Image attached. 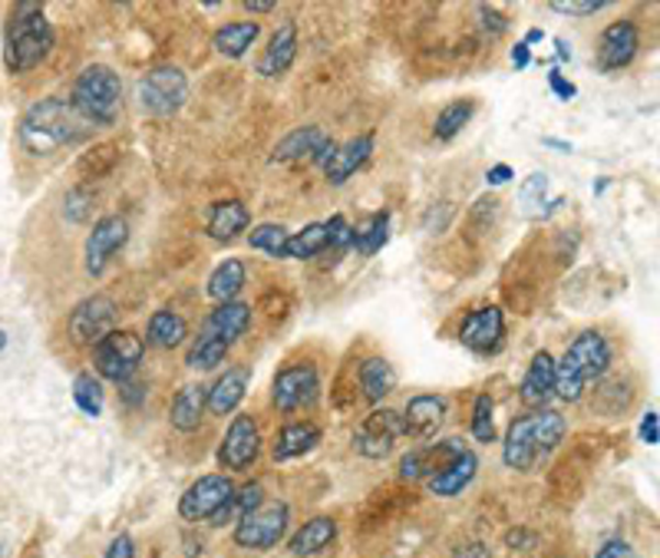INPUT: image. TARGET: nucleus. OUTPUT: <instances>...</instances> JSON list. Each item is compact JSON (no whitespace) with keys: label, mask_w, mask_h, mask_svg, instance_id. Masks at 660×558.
<instances>
[{"label":"nucleus","mask_w":660,"mask_h":558,"mask_svg":"<svg viewBox=\"0 0 660 558\" xmlns=\"http://www.w3.org/2000/svg\"><path fill=\"white\" fill-rule=\"evenodd\" d=\"M466 453V443L462 439H439V443H423L416 449H410L403 459H400V479H410V482H429L433 476H439L449 462H456L459 456Z\"/></svg>","instance_id":"4468645a"},{"label":"nucleus","mask_w":660,"mask_h":558,"mask_svg":"<svg viewBox=\"0 0 660 558\" xmlns=\"http://www.w3.org/2000/svg\"><path fill=\"white\" fill-rule=\"evenodd\" d=\"M640 439L647 446H657L660 443V420H657V410H647L644 420H640Z\"/></svg>","instance_id":"09e8293b"},{"label":"nucleus","mask_w":660,"mask_h":558,"mask_svg":"<svg viewBox=\"0 0 660 558\" xmlns=\"http://www.w3.org/2000/svg\"><path fill=\"white\" fill-rule=\"evenodd\" d=\"M90 192H83V189H74V192H67V199H64V212H67V219L70 222H83L87 215H90Z\"/></svg>","instance_id":"a18cd8bd"},{"label":"nucleus","mask_w":660,"mask_h":558,"mask_svg":"<svg viewBox=\"0 0 660 558\" xmlns=\"http://www.w3.org/2000/svg\"><path fill=\"white\" fill-rule=\"evenodd\" d=\"M70 327V337L77 344H87V347H97L107 334L116 331V301L107 298V294H93L87 301H80L67 321Z\"/></svg>","instance_id":"f8f14e48"},{"label":"nucleus","mask_w":660,"mask_h":558,"mask_svg":"<svg viewBox=\"0 0 660 558\" xmlns=\"http://www.w3.org/2000/svg\"><path fill=\"white\" fill-rule=\"evenodd\" d=\"M564 433H568V423L558 410H535V413L515 416L505 433L502 462L508 469L532 472L558 449Z\"/></svg>","instance_id":"f03ea898"},{"label":"nucleus","mask_w":660,"mask_h":558,"mask_svg":"<svg viewBox=\"0 0 660 558\" xmlns=\"http://www.w3.org/2000/svg\"><path fill=\"white\" fill-rule=\"evenodd\" d=\"M116 163H120V146L116 143H97L90 153L80 156L77 169L87 182H93V179H107L116 169Z\"/></svg>","instance_id":"4c0bfd02"},{"label":"nucleus","mask_w":660,"mask_h":558,"mask_svg":"<svg viewBox=\"0 0 660 558\" xmlns=\"http://www.w3.org/2000/svg\"><path fill=\"white\" fill-rule=\"evenodd\" d=\"M248 327H251V308H248L245 301H225V304H219V308L209 314V321H205V334L225 341L228 347H232Z\"/></svg>","instance_id":"b1692460"},{"label":"nucleus","mask_w":660,"mask_h":558,"mask_svg":"<svg viewBox=\"0 0 660 558\" xmlns=\"http://www.w3.org/2000/svg\"><path fill=\"white\" fill-rule=\"evenodd\" d=\"M245 281H248V268H245V261H238V258H225V261L209 275V298L219 301V304L235 301V298L242 294Z\"/></svg>","instance_id":"473e14b6"},{"label":"nucleus","mask_w":660,"mask_h":558,"mask_svg":"<svg viewBox=\"0 0 660 558\" xmlns=\"http://www.w3.org/2000/svg\"><path fill=\"white\" fill-rule=\"evenodd\" d=\"M334 538H337V522H334L331 515H317V518L304 522V525L291 535L288 548H291V555L307 558V555L324 551Z\"/></svg>","instance_id":"cd10ccee"},{"label":"nucleus","mask_w":660,"mask_h":558,"mask_svg":"<svg viewBox=\"0 0 660 558\" xmlns=\"http://www.w3.org/2000/svg\"><path fill=\"white\" fill-rule=\"evenodd\" d=\"M126 238H130L126 219H120V215H103V219L93 225V232L87 235V252H83L87 271H90L93 278H100V275L107 271L110 258L126 245Z\"/></svg>","instance_id":"dca6fc26"},{"label":"nucleus","mask_w":660,"mask_h":558,"mask_svg":"<svg viewBox=\"0 0 660 558\" xmlns=\"http://www.w3.org/2000/svg\"><path fill=\"white\" fill-rule=\"evenodd\" d=\"M611 367V347L604 334L584 331L571 341L564 357L555 364V397L564 403H574L584 397L588 383L601 380Z\"/></svg>","instance_id":"7ed1b4c3"},{"label":"nucleus","mask_w":660,"mask_h":558,"mask_svg":"<svg viewBox=\"0 0 660 558\" xmlns=\"http://www.w3.org/2000/svg\"><path fill=\"white\" fill-rule=\"evenodd\" d=\"M248 14H271L275 11V4H271V0H245V4H242Z\"/></svg>","instance_id":"5fc2aeb1"},{"label":"nucleus","mask_w":660,"mask_h":558,"mask_svg":"<svg viewBox=\"0 0 660 558\" xmlns=\"http://www.w3.org/2000/svg\"><path fill=\"white\" fill-rule=\"evenodd\" d=\"M548 87H551V93H555L561 103H568V100H574V97H578V87H574L571 80H564L558 67H551V74H548Z\"/></svg>","instance_id":"49530a36"},{"label":"nucleus","mask_w":660,"mask_h":558,"mask_svg":"<svg viewBox=\"0 0 660 558\" xmlns=\"http://www.w3.org/2000/svg\"><path fill=\"white\" fill-rule=\"evenodd\" d=\"M143 354H146V344H143L139 334H133V331H113V334H107L93 347V367H97V373L103 380L130 383L133 373L143 364Z\"/></svg>","instance_id":"423d86ee"},{"label":"nucleus","mask_w":660,"mask_h":558,"mask_svg":"<svg viewBox=\"0 0 660 558\" xmlns=\"http://www.w3.org/2000/svg\"><path fill=\"white\" fill-rule=\"evenodd\" d=\"M327 140V133L321 130V126H301V130H294V133H288L278 146H275V153H271V159L275 163H294V159H314V153L321 149V143Z\"/></svg>","instance_id":"2f4dec72"},{"label":"nucleus","mask_w":660,"mask_h":558,"mask_svg":"<svg viewBox=\"0 0 660 558\" xmlns=\"http://www.w3.org/2000/svg\"><path fill=\"white\" fill-rule=\"evenodd\" d=\"M545 146H551V149H561V153H571V143H561V140H545Z\"/></svg>","instance_id":"13d9d810"},{"label":"nucleus","mask_w":660,"mask_h":558,"mask_svg":"<svg viewBox=\"0 0 660 558\" xmlns=\"http://www.w3.org/2000/svg\"><path fill=\"white\" fill-rule=\"evenodd\" d=\"M594 558H640L627 542H620V538H614V542H604L601 548H597V555Z\"/></svg>","instance_id":"8fccbe9b"},{"label":"nucleus","mask_w":660,"mask_h":558,"mask_svg":"<svg viewBox=\"0 0 660 558\" xmlns=\"http://www.w3.org/2000/svg\"><path fill=\"white\" fill-rule=\"evenodd\" d=\"M548 8L555 14H568V18H591L607 8V0H551Z\"/></svg>","instance_id":"c03bdc74"},{"label":"nucleus","mask_w":660,"mask_h":558,"mask_svg":"<svg viewBox=\"0 0 660 558\" xmlns=\"http://www.w3.org/2000/svg\"><path fill=\"white\" fill-rule=\"evenodd\" d=\"M288 502H261L258 509H251L248 515H242L235 522V545L251 548V551H268L275 548L284 532H288Z\"/></svg>","instance_id":"6e6552de"},{"label":"nucleus","mask_w":660,"mask_h":558,"mask_svg":"<svg viewBox=\"0 0 660 558\" xmlns=\"http://www.w3.org/2000/svg\"><path fill=\"white\" fill-rule=\"evenodd\" d=\"M508 57H512V67H515V70H528V67H532V47H525L522 41L512 47Z\"/></svg>","instance_id":"864d4df0"},{"label":"nucleus","mask_w":660,"mask_h":558,"mask_svg":"<svg viewBox=\"0 0 660 558\" xmlns=\"http://www.w3.org/2000/svg\"><path fill=\"white\" fill-rule=\"evenodd\" d=\"M472 116H476V100H456V103L443 107V113L436 116L433 136H436L439 143H449V140H456V136L469 126Z\"/></svg>","instance_id":"f704fd0d"},{"label":"nucleus","mask_w":660,"mask_h":558,"mask_svg":"<svg viewBox=\"0 0 660 558\" xmlns=\"http://www.w3.org/2000/svg\"><path fill=\"white\" fill-rule=\"evenodd\" d=\"M228 344L225 341H219V337H212V334H199L195 337V344L189 347V354H186V367L189 370H215L219 364H225V357H228Z\"/></svg>","instance_id":"c9c22d12"},{"label":"nucleus","mask_w":660,"mask_h":558,"mask_svg":"<svg viewBox=\"0 0 660 558\" xmlns=\"http://www.w3.org/2000/svg\"><path fill=\"white\" fill-rule=\"evenodd\" d=\"M640 47V34L630 21H614L611 27H604V34L597 37V51H594V64L601 74H617L624 70Z\"/></svg>","instance_id":"2eb2a0df"},{"label":"nucleus","mask_w":660,"mask_h":558,"mask_svg":"<svg viewBox=\"0 0 660 558\" xmlns=\"http://www.w3.org/2000/svg\"><path fill=\"white\" fill-rule=\"evenodd\" d=\"M8 347V334H4V327H0V350Z\"/></svg>","instance_id":"bf43d9fd"},{"label":"nucleus","mask_w":660,"mask_h":558,"mask_svg":"<svg viewBox=\"0 0 660 558\" xmlns=\"http://www.w3.org/2000/svg\"><path fill=\"white\" fill-rule=\"evenodd\" d=\"M136 100L149 116H172L189 100V80L179 67H156L136 83Z\"/></svg>","instance_id":"0eeeda50"},{"label":"nucleus","mask_w":660,"mask_h":558,"mask_svg":"<svg viewBox=\"0 0 660 558\" xmlns=\"http://www.w3.org/2000/svg\"><path fill=\"white\" fill-rule=\"evenodd\" d=\"M508 179H515V169H512V166H505V163H499V166H492V169L485 172V186H492V189L505 186Z\"/></svg>","instance_id":"603ef678"},{"label":"nucleus","mask_w":660,"mask_h":558,"mask_svg":"<svg viewBox=\"0 0 660 558\" xmlns=\"http://www.w3.org/2000/svg\"><path fill=\"white\" fill-rule=\"evenodd\" d=\"M288 228L284 225H258V228H251V235H248V245L255 248V252H265V255H271V258H281V252H284V242H288Z\"/></svg>","instance_id":"ea45409f"},{"label":"nucleus","mask_w":660,"mask_h":558,"mask_svg":"<svg viewBox=\"0 0 660 558\" xmlns=\"http://www.w3.org/2000/svg\"><path fill=\"white\" fill-rule=\"evenodd\" d=\"M258 456H261V429L251 413H238L228 423L225 439L219 446V466L232 472H248L258 462Z\"/></svg>","instance_id":"9b49d317"},{"label":"nucleus","mask_w":660,"mask_h":558,"mask_svg":"<svg viewBox=\"0 0 660 558\" xmlns=\"http://www.w3.org/2000/svg\"><path fill=\"white\" fill-rule=\"evenodd\" d=\"M476 469H479V459H476V453L472 449H466L456 462H449L439 476H433L426 486H429V492L433 495H459L472 479H476Z\"/></svg>","instance_id":"c756f323"},{"label":"nucleus","mask_w":660,"mask_h":558,"mask_svg":"<svg viewBox=\"0 0 660 558\" xmlns=\"http://www.w3.org/2000/svg\"><path fill=\"white\" fill-rule=\"evenodd\" d=\"M258 34H261V24H258V21H238V24H225V27H219V31H215V37H212V47H215L222 57H228V60H238V57H245V54L251 51V44L258 41Z\"/></svg>","instance_id":"7c9ffc66"},{"label":"nucleus","mask_w":660,"mask_h":558,"mask_svg":"<svg viewBox=\"0 0 660 558\" xmlns=\"http://www.w3.org/2000/svg\"><path fill=\"white\" fill-rule=\"evenodd\" d=\"M294 57H298V27L294 24H281L275 31V37L268 41L265 54L258 57V74L261 77H281V74L291 70Z\"/></svg>","instance_id":"5701e85b"},{"label":"nucleus","mask_w":660,"mask_h":558,"mask_svg":"<svg viewBox=\"0 0 660 558\" xmlns=\"http://www.w3.org/2000/svg\"><path fill=\"white\" fill-rule=\"evenodd\" d=\"M370 153H373V133L354 136V140H347L344 146H337L334 156H331V163L324 166L327 182H331V186H344V182L370 159Z\"/></svg>","instance_id":"412c9836"},{"label":"nucleus","mask_w":660,"mask_h":558,"mask_svg":"<svg viewBox=\"0 0 660 558\" xmlns=\"http://www.w3.org/2000/svg\"><path fill=\"white\" fill-rule=\"evenodd\" d=\"M400 436H403V413L383 406V410H373L370 416H363V423L354 433V449L367 459H383L393 453Z\"/></svg>","instance_id":"ddd939ff"},{"label":"nucleus","mask_w":660,"mask_h":558,"mask_svg":"<svg viewBox=\"0 0 660 558\" xmlns=\"http://www.w3.org/2000/svg\"><path fill=\"white\" fill-rule=\"evenodd\" d=\"M70 107L90 123V126H113L123 110V83L120 74H113L103 64L87 67L70 93Z\"/></svg>","instance_id":"39448f33"},{"label":"nucleus","mask_w":660,"mask_h":558,"mask_svg":"<svg viewBox=\"0 0 660 558\" xmlns=\"http://www.w3.org/2000/svg\"><path fill=\"white\" fill-rule=\"evenodd\" d=\"M251 225V212L245 202L238 199H225V202H215L205 215V232L209 238L215 242H235L242 232H248Z\"/></svg>","instance_id":"aec40b11"},{"label":"nucleus","mask_w":660,"mask_h":558,"mask_svg":"<svg viewBox=\"0 0 660 558\" xmlns=\"http://www.w3.org/2000/svg\"><path fill=\"white\" fill-rule=\"evenodd\" d=\"M502 334H505V317L492 304L469 311L462 317V324H459V344L469 347L472 354H492V350H499Z\"/></svg>","instance_id":"f3484780"},{"label":"nucleus","mask_w":660,"mask_h":558,"mask_svg":"<svg viewBox=\"0 0 660 558\" xmlns=\"http://www.w3.org/2000/svg\"><path fill=\"white\" fill-rule=\"evenodd\" d=\"M317 443H321V426H314V423H288L275 436L271 456H275V462H288V459H298V456L311 453Z\"/></svg>","instance_id":"a878e982"},{"label":"nucleus","mask_w":660,"mask_h":558,"mask_svg":"<svg viewBox=\"0 0 660 558\" xmlns=\"http://www.w3.org/2000/svg\"><path fill=\"white\" fill-rule=\"evenodd\" d=\"M541 37H545V31H538V27H535V31H528V34H525V41H522V44H525V47H532V44H538Z\"/></svg>","instance_id":"4d7b16f0"},{"label":"nucleus","mask_w":660,"mask_h":558,"mask_svg":"<svg viewBox=\"0 0 660 558\" xmlns=\"http://www.w3.org/2000/svg\"><path fill=\"white\" fill-rule=\"evenodd\" d=\"M74 403L80 406V413H87V416H103V410H107V390H103V380L97 377V373H77V380H74Z\"/></svg>","instance_id":"e433bc0d"},{"label":"nucleus","mask_w":660,"mask_h":558,"mask_svg":"<svg viewBox=\"0 0 660 558\" xmlns=\"http://www.w3.org/2000/svg\"><path fill=\"white\" fill-rule=\"evenodd\" d=\"M555 57L564 64V60H571V47L564 44V41H555Z\"/></svg>","instance_id":"6e6d98bb"},{"label":"nucleus","mask_w":660,"mask_h":558,"mask_svg":"<svg viewBox=\"0 0 660 558\" xmlns=\"http://www.w3.org/2000/svg\"><path fill=\"white\" fill-rule=\"evenodd\" d=\"M357 380L367 403H383V397L396 390V370L387 357H367L357 370Z\"/></svg>","instance_id":"393cba45"},{"label":"nucleus","mask_w":660,"mask_h":558,"mask_svg":"<svg viewBox=\"0 0 660 558\" xmlns=\"http://www.w3.org/2000/svg\"><path fill=\"white\" fill-rule=\"evenodd\" d=\"M103 558H136V542H133V535H130V532H120V535L110 542V548H107Z\"/></svg>","instance_id":"de8ad7c7"},{"label":"nucleus","mask_w":660,"mask_h":558,"mask_svg":"<svg viewBox=\"0 0 660 558\" xmlns=\"http://www.w3.org/2000/svg\"><path fill=\"white\" fill-rule=\"evenodd\" d=\"M205 397H209V387L202 383H186L176 400H172V410H169V420L179 433H192L199 429L202 416H205Z\"/></svg>","instance_id":"bb28decb"},{"label":"nucleus","mask_w":660,"mask_h":558,"mask_svg":"<svg viewBox=\"0 0 660 558\" xmlns=\"http://www.w3.org/2000/svg\"><path fill=\"white\" fill-rule=\"evenodd\" d=\"M87 133H90V123L70 107V100H60V97H47L34 103L18 126V140L24 153L31 156H54L64 146L80 143Z\"/></svg>","instance_id":"f257e3e1"},{"label":"nucleus","mask_w":660,"mask_h":558,"mask_svg":"<svg viewBox=\"0 0 660 558\" xmlns=\"http://www.w3.org/2000/svg\"><path fill=\"white\" fill-rule=\"evenodd\" d=\"M545 192H548V176L545 172H532L525 182H522V189H518V202H522V209L532 215V212H538V205L545 202Z\"/></svg>","instance_id":"79ce46f5"},{"label":"nucleus","mask_w":660,"mask_h":558,"mask_svg":"<svg viewBox=\"0 0 660 558\" xmlns=\"http://www.w3.org/2000/svg\"><path fill=\"white\" fill-rule=\"evenodd\" d=\"M327 225V252L334 248V252H347V248H354V225L344 219V215H334L331 222H324Z\"/></svg>","instance_id":"37998d69"},{"label":"nucleus","mask_w":660,"mask_h":558,"mask_svg":"<svg viewBox=\"0 0 660 558\" xmlns=\"http://www.w3.org/2000/svg\"><path fill=\"white\" fill-rule=\"evenodd\" d=\"M235 495V482L222 472H209V476H199L186 495L179 499V515L186 522H205V518H215Z\"/></svg>","instance_id":"9d476101"},{"label":"nucleus","mask_w":660,"mask_h":558,"mask_svg":"<svg viewBox=\"0 0 660 558\" xmlns=\"http://www.w3.org/2000/svg\"><path fill=\"white\" fill-rule=\"evenodd\" d=\"M248 377H251V370H248V367H232V370H225V373L215 380V387H209L205 410H209L212 416L235 413V410H238V403H242V400H245V393H248Z\"/></svg>","instance_id":"4be33fe9"},{"label":"nucleus","mask_w":660,"mask_h":558,"mask_svg":"<svg viewBox=\"0 0 660 558\" xmlns=\"http://www.w3.org/2000/svg\"><path fill=\"white\" fill-rule=\"evenodd\" d=\"M54 27L41 4H18L11 11V27L4 41V67L11 74H31L54 51Z\"/></svg>","instance_id":"20e7f679"},{"label":"nucleus","mask_w":660,"mask_h":558,"mask_svg":"<svg viewBox=\"0 0 660 558\" xmlns=\"http://www.w3.org/2000/svg\"><path fill=\"white\" fill-rule=\"evenodd\" d=\"M321 252H327V225L324 222H311V225H304V232H291L288 235L281 258L307 261V258H317Z\"/></svg>","instance_id":"72a5a7b5"},{"label":"nucleus","mask_w":660,"mask_h":558,"mask_svg":"<svg viewBox=\"0 0 660 558\" xmlns=\"http://www.w3.org/2000/svg\"><path fill=\"white\" fill-rule=\"evenodd\" d=\"M387 238H390V212H377L363 228H354V248L363 258L377 255L387 245Z\"/></svg>","instance_id":"58836bf2"},{"label":"nucleus","mask_w":660,"mask_h":558,"mask_svg":"<svg viewBox=\"0 0 660 558\" xmlns=\"http://www.w3.org/2000/svg\"><path fill=\"white\" fill-rule=\"evenodd\" d=\"M449 413V400L439 393H420L403 410V436L410 439H433Z\"/></svg>","instance_id":"a211bd4d"},{"label":"nucleus","mask_w":660,"mask_h":558,"mask_svg":"<svg viewBox=\"0 0 660 558\" xmlns=\"http://www.w3.org/2000/svg\"><path fill=\"white\" fill-rule=\"evenodd\" d=\"M518 397L525 406H538L545 410V403L555 397V357L548 350H538L522 377V387H518Z\"/></svg>","instance_id":"6ab92c4d"},{"label":"nucleus","mask_w":660,"mask_h":558,"mask_svg":"<svg viewBox=\"0 0 660 558\" xmlns=\"http://www.w3.org/2000/svg\"><path fill=\"white\" fill-rule=\"evenodd\" d=\"M321 397V377H317V367L314 364H288L275 373V383H271V403L281 410V413H298V410H307L314 406Z\"/></svg>","instance_id":"1a4fd4ad"},{"label":"nucleus","mask_w":660,"mask_h":558,"mask_svg":"<svg viewBox=\"0 0 660 558\" xmlns=\"http://www.w3.org/2000/svg\"><path fill=\"white\" fill-rule=\"evenodd\" d=\"M479 18H482V27L492 31V34H505V31H508V18H502L495 8H485V4H482V8H479Z\"/></svg>","instance_id":"3c124183"},{"label":"nucleus","mask_w":660,"mask_h":558,"mask_svg":"<svg viewBox=\"0 0 660 558\" xmlns=\"http://www.w3.org/2000/svg\"><path fill=\"white\" fill-rule=\"evenodd\" d=\"M492 413H495L492 397H489V393H479V397H476V406H472V436H476L479 443H492V439H495V420H492Z\"/></svg>","instance_id":"a19ab883"},{"label":"nucleus","mask_w":660,"mask_h":558,"mask_svg":"<svg viewBox=\"0 0 660 558\" xmlns=\"http://www.w3.org/2000/svg\"><path fill=\"white\" fill-rule=\"evenodd\" d=\"M189 337V324L182 314L176 311H156L146 324V344L149 347H159V350H176L179 344H186Z\"/></svg>","instance_id":"c85d7f7f"}]
</instances>
